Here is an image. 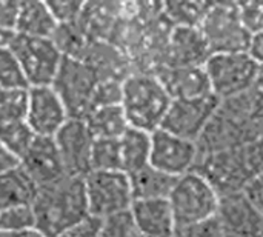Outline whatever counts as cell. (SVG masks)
I'll return each instance as SVG.
<instances>
[{
  "mask_svg": "<svg viewBox=\"0 0 263 237\" xmlns=\"http://www.w3.org/2000/svg\"><path fill=\"white\" fill-rule=\"evenodd\" d=\"M263 139V93L256 86L220 100L214 116L197 140L199 157Z\"/></svg>",
  "mask_w": 263,
  "mask_h": 237,
  "instance_id": "cell-1",
  "label": "cell"
},
{
  "mask_svg": "<svg viewBox=\"0 0 263 237\" xmlns=\"http://www.w3.org/2000/svg\"><path fill=\"white\" fill-rule=\"evenodd\" d=\"M193 171L200 173L220 197L245 193L263 174V139L200 156Z\"/></svg>",
  "mask_w": 263,
  "mask_h": 237,
  "instance_id": "cell-2",
  "label": "cell"
},
{
  "mask_svg": "<svg viewBox=\"0 0 263 237\" xmlns=\"http://www.w3.org/2000/svg\"><path fill=\"white\" fill-rule=\"evenodd\" d=\"M35 230L45 237H57L89 216L85 180L68 177L37 188L32 202Z\"/></svg>",
  "mask_w": 263,
  "mask_h": 237,
  "instance_id": "cell-3",
  "label": "cell"
},
{
  "mask_svg": "<svg viewBox=\"0 0 263 237\" xmlns=\"http://www.w3.org/2000/svg\"><path fill=\"white\" fill-rule=\"evenodd\" d=\"M173 99L153 72L133 71L122 83L120 106L131 128L154 133L160 128Z\"/></svg>",
  "mask_w": 263,
  "mask_h": 237,
  "instance_id": "cell-4",
  "label": "cell"
},
{
  "mask_svg": "<svg viewBox=\"0 0 263 237\" xmlns=\"http://www.w3.org/2000/svg\"><path fill=\"white\" fill-rule=\"evenodd\" d=\"M168 204L177 231L213 219L217 214L220 196L200 173L191 171L177 179Z\"/></svg>",
  "mask_w": 263,
  "mask_h": 237,
  "instance_id": "cell-5",
  "label": "cell"
},
{
  "mask_svg": "<svg viewBox=\"0 0 263 237\" xmlns=\"http://www.w3.org/2000/svg\"><path fill=\"white\" fill-rule=\"evenodd\" d=\"M259 65L247 52L211 54L203 63L211 94L227 100L256 86Z\"/></svg>",
  "mask_w": 263,
  "mask_h": 237,
  "instance_id": "cell-6",
  "label": "cell"
},
{
  "mask_svg": "<svg viewBox=\"0 0 263 237\" xmlns=\"http://www.w3.org/2000/svg\"><path fill=\"white\" fill-rule=\"evenodd\" d=\"M100 82L91 65L79 59L63 57L60 69L51 86L62 99L69 119L83 120L92 103V96Z\"/></svg>",
  "mask_w": 263,
  "mask_h": 237,
  "instance_id": "cell-7",
  "label": "cell"
},
{
  "mask_svg": "<svg viewBox=\"0 0 263 237\" xmlns=\"http://www.w3.org/2000/svg\"><path fill=\"white\" fill-rule=\"evenodd\" d=\"M83 180L89 216L106 221L129 211L134 200L126 173L91 171Z\"/></svg>",
  "mask_w": 263,
  "mask_h": 237,
  "instance_id": "cell-8",
  "label": "cell"
},
{
  "mask_svg": "<svg viewBox=\"0 0 263 237\" xmlns=\"http://www.w3.org/2000/svg\"><path fill=\"white\" fill-rule=\"evenodd\" d=\"M199 29L210 54L247 52L251 34L240 22L237 3H211Z\"/></svg>",
  "mask_w": 263,
  "mask_h": 237,
  "instance_id": "cell-9",
  "label": "cell"
},
{
  "mask_svg": "<svg viewBox=\"0 0 263 237\" xmlns=\"http://www.w3.org/2000/svg\"><path fill=\"white\" fill-rule=\"evenodd\" d=\"M9 49L17 57L29 88L51 86L63 62L62 52L51 39L14 34Z\"/></svg>",
  "mask_w": 263,
  "mask_h": 237,
  "instance_id": "cell-10",
  "label": "cell"
},
{
  "mask_svg": "<svg viewBox=\"0 0 263 237\" xmlns=\"http://www.w3.org/2000/svg\"><path fill=\"white\" fill-rule=\"evenodd\" d=\"M219 103L220 100L214 94L193 99H173L160 128L197 143Z\"/></svg>",
  "mask_w": 263,
  "mask_h": 237,
  "instance_id": "cell-11",
  "label": "cell"
},
{
  "mask_svg": "<svg viewBox=\"0 0 263 237\" xmlns=\"http://www.w3.org/2000/svg\"><path fill=\"white\" fill-rule=\"evenodd\" d=\"M197 159V143L174 136L162 128L151 133L149 165L156 170L173 177H180L194 170Z\"/></svg>",
  "mask_w": 263,
  "mask_h": 237,
  "instance_id": "cell-12",
  "label": "cell"
},
{
  "mask_svg": "<svg viewBox=\"0 0 263 237\" xmlns=\"http://www.w3.org/2000/svg\"><path fill=\"white\" fill-rule=\"evenodd\" d=\"M52 139L59 150L65 174L68 177L85 179L91 173V148L94 142L85 120L68 119Z\"/></svg>",
  "mask_w": 263,
  "mask_h": 237,
  "instance_id": "cell-13",
  "label": "cell"
},
{
  "mask_svg": "<svg viewBox=\"0 0 263 237\" xmlns=\"http://www.w3.org/2000/svg\"><path fill=\"white\" fill-rule=\"evenodd\" d=\"M69 116L52 86L28 88L25 122L37 137H54Z\"/></svg>",
  "mask_w": 263,
  "mask_h": 237,
  "instance_id": "cell-14",
  "label": "cell"
},
{
  "mask_svg": "<svg viewBox=\"0 0 263 237\" xmlns=\"http://www.w3.org/2000/svg\"><path fill=\"white\" fill-rule=\"evenodd\" d=\"M216 216L225 237H263V217L243 193L220 197Z\"/></svg>",
  "mask_w": 263,
  "mask_h": 237,
  "instance_id": "cell-15",
  "label": "cell"
},
{
  "mask_svg": "<svg viewBox=\"0 0 263 237\" xmlns=\"http://www.w3.org/2000/svg\"><path fill=\"white\" fill-rule=\"evenodd\" d=\"M20 167L37 187L54 184L66 176L52 137H35L22 157Z\"/></svg>",
  "mask_w": 263,
  "mask_h": 237,
  "instance_id": "cell-16",
  "label": "cell"
},
{
  "mask_svg": "<svg viewBox=\"0 0 263 237\" xmlns=\"http://www.w3.org/2000/svg\"><path fill=\"white\" fill-rule=\"evenodd\" d=\"M210 56L199 28H171L162 66H203Z\"/></svg>",
  "mask_w": 263,
  "mask_h": 237,
  "instance_id": "cell-17",
  "label": "cell"
},
{
  "mask_svg": "<svg viewBox=\"0 0 263 237\" xmlns=\"http://www.w3.org/2000/svg\"><path fill=\"white\" fill-rule=\"evenodd\" d=\"M129 217L142 237H176V222L168 199L134 200Z\"/></svg>",
  "mask_w": 263,
  "mask_h": 237,
  "instance_id": "cell-18",
  "label": "cell"
},
{
  "mask_svg": "<svg viewBox=\"0 0 263 237\" xmlns=\"http://www.w3.org/2000/svg\"><path fill=\"white\" fill-rule=\"evenodd\" d=\"M171 99H193L211 94L203 66H162L156 72Z\"/></svg>",
  "mask_w": 263,
  "mask_h": 237,
  "instance_id": "cell-19",
  "label": "cell"
},
{
  "mask_svg": "<svg viewBox=\"0 0 263 237\" xmlns=\"http://www.w3.org/2000/svg\"><path fill=\"white\" fill-rule=\"evenodd\" d=\"M131 184L133 200H156L168 199L177 179L168 176L154 167L148 165L136 173L128 174Z\"/></svg>",
  "mask_w": 263,
  "mask_h": 237,
  "instance_id": "cell-20",
  "label": "cell"
},
{
  "mask_svg": "<svg viewBox=\"0 0 263 237\" xmlns=\"http://www.w3.org/2000/svg\"><path fill=\"white\" fill-rule=\"evenodd\" d=\"M57 28L46 2H20L15 34L37 39H51Z\"/></svg>",
  "mask_w": 263,
  "mask_h": 237,
  "instance_id": "cell-21",
  "label": "cell"
},
{
  "mask_svg": "<svg viewBox=\"0 0 263 237\" xmlns=\"http://www.w3.org/2000/svg\"><path fill=\"white\" fill-rule=\"evenodd\" d=\"M37 185L25 173L22 167H17L0 176V211L12 207L32 205L37 194Z\"/></svg>",
  "mask_w": 263,
  "mask_h": 237,
  "instance_id": "cell-22",
  "label": "cell"
},
{
  "mask_svg": "<svg viewBox=\"0 0 263 237\" xmlns=\"http://www.w3.org/2000/svg\"><path fill=\"white\" fill-rule=\"evenodd\" d=\"M119 145L123 173L131 174L149 165L151 133L129 126L119 139Z\"/></svg>",
  "mask_w": 263,
  "mask_h": 237,
  "instance_id": "cell-23",
  "label": "cell"
},
{
  "mask_svg": "<svg viewBox=\"0 0 263 237\" xmlns=\"http://www.w3.org/2000/svg\"><path fill=\"white\" fill-rule=\"evenodd\" d=\"M83 120L92 139H120L129 128L120 105L96 108Z\"/></svg>",
  "mask_w": 263,
  "mask_h": 237,
  "instance_id": "cell-24",
  "label": "cell"
},
{
  "mask_svg": "<svg viewBox=\"0 0 263 237\" xmlns=\"http://www.w3.org/2000/svg\"><path fill=\"white\" fill-rule=\"evenodd\" d=\"M210 6L211 2H170L162 12L173 28H199Z\"/></svg>",
  "mask_w": 263,
  "mask_h": 237,
  "instance_id": "cell-25",
  "label": "cell"
},
{
  "mask_svg": "<svg viewBox=\"0 0 263 237\" xmlns=\"http://www.w3.org/2000/svg\"><path fill=\"white\" fill-rule=\"evenodd\" d=\"M51 40L54 42V45L57 46L63 57L79 60H83L92 43V40L88 39V35L80 29L77 23L57 25Z\"/></svg>",
  "mask_w": 263,
  "mask_h": 237,
  "instance_id": "cell-26",
  "label": "cell"
},
{
  "mask_svg": "<svg viewBox=\"0 0 263 237\" xmlns=\"http://www.w3.org/2000/svg\"><path fill=\"white\" fill-rule=\"evenodd\" d=\"M35 137L37 136L32 133V130L28 126L25 120L12 122L0 126V143L9 153H12L18 160H22V157L26 154Z\"/></svg>",
  "mask_w": 263,
  "mask_h": 237,
  "instance_id": "cell-27",
  "label": "cell"
},
{
  "mask_svg": "<svg viewBox=\"0 0 263 237\" xmlns=\"http://www.w3.org/2000/svg\"><path fill=\"white\" fill-rule=\"evenodd\" d=\"M91 171H122L119 139H94Z\"/></svg>",
  "mask_w": 263,
  "mask_h": 237,
  "instance_id": "cell-28",
  "label": "cell"
},
{
  "mask_svg": "<svg viewBox=\"0 0 263 237\" xmlns=\"http://www.w3.org/2000/svg\"><path fill=\"white\" fill-rule=\"evenodd\" d=\"M28 89H3L0 94V126L25 120Z\"/></svg>",
  "mask_w": 263,
  "mask_h": 237,
  "instance_id": "cell-29",
  "label": "cell"
},
{
  "mask_svg": "<svg viewBox=\"0 0 263 237\" xmlns=\"http://www.w3.org/2000/svg\"><path fill=\"white\" fill-rule=\"evenodd\" d=\"M0 88L2 89H28V82L25 72L14 56L8 48L0 49Z\"/></svg>",
  "mask_w": 263,
  "mask_h": 237,
  "instance_id": "cell-30",
  "label": "cell"
},
{
  "mask_svg": "<svg viewBox=\"0 0 263 237\" xmlns=\"http://www.w3.org/2000/svg\"><path fill=\"white\" fill-rule=\"evenodd\" d=\"M29 230H35V216L31 205L0 211V233H23Z\"/></svg>",
  "mask_w": 263,
  "mask_h": 237,
  "instance_id": "cell-31",
  "label": "cell"
},
{
  "mask_svg": "<svg viewBox=\"0 0 263 237\" xmlns=\"http://www.w3.org/2000/svg\"><path fill=\"white\" fill-rule=\"evenodd\" d=\"M122 83L120 80H100L92 96L91 111L102 106L120 105L122 102ZM89 111V113H91Z\"/></svg>",
  "mask_w": 263,
  "mask_h": 237,
  "instance_id": "cell-32",
  "label": "cell"
},
{
  "mask_svg": "<svg viewBox=\"0 0 263 237\" xmlns=\"http://www.w3.org/2000/svg\"><path fill=\"white\" fill-rule=\"evenodd\" d=\"M52 17L55 19L57 25H71V23H77L85 2H74V0H68V2H46Z\"/></svg>",
  "mask_w": 263,
  "mask_h": 237,
  "instance_id": "cell-33",
  "label": "cell"
},
{
  "mask_svg": "<svg viewBox=\"0 0 263 237\" xmlns=\"http://www.w3.org/2000/svg\"><path fill=\"white\" fill-rule=\"evenodd\" d=\"M242 25L250 34L263 31V2L237 3Z\"/></svg>",
  "mask_w": 263,
  "mask_h": 237,
  "instance_id": "cell-34",
  "label": "cell"
},
{
  "mask_svg": "<svg viewBox=\"0 0 263 237\" xmlns=\"http://www.w3.org/2000/svg\"><path fill=\"white\" fill-rule=\"evenodd\" d=\"M133 233H134V227L128 211L103 221V227L100 230L99 237H131Z\"/></svg>",
  "mask_w": 263,
  "mask_h": 237,
  "instance_id": "cell-35",
  "label": "cell"
},
{
  "mask_svg": "<svg viewBox=\"0 0 263 237\" xmlns=\"http://www.w3.org/2000/svg\"><path fill=\"white\" fill-rule=\"evenodd\" d=\"M176 237H225L222 227L219 224L217 216H214L213 219H208L205 222L186 227V228H180L176 231Z\"/></svg>",
  "mask_w": 263,
  "mask_h": 237,
  "instance_id": "cell-36",
  "label": "cell"
},
{
  "mask_svg": "<svg viewBox=\"0 0 263 237\" xmlns=\"http://www.w3.org/2000/svg\"><path fill=\"white\" fill-rule=\"evenodd\" d=\"M102 227H103V221L88 216L86 219L69 227L57 237H99Z\"/></svg>",
  "mask_w": 263,
  "mask_h": 237,
  "instance_id": "cell-37",
  "label": "cell"
},
{
  "mask_svg": "<svg viewBox=\"0 0 263 237\" xmlns=\"http://www.w3.org/2000/svg\"><path fill=\"white\" fill-rule=\"evenodd\" d=\"M18 9H20V2H2L0 0V28L2 29L15 32Z\"/></svg>",
  "mask_w": 263,
  "mask_h": 237,
  "instance_id": "cell-38",
  "label": "cell"
},
{
  "mask_svg": "<svg viewBox=\"0 0 263 237\" xmlns=\"http://www.w3.org/2000/svg\"><path fill=\"white\" fill-rule=\"evenodd\" d=\"M263 217V174H260L243 193Z\"/></svg>",
  "mask_w": 263,
  "mask_h": 237,
  "instance_id": "cell-39",
  "label": "cell"
},
{
  "mask_svg": "<svg viewBox=\"0 0 263 237\" xmlns=\"http://www.w3.org/2000/svg\"><path fill=\"white\" fill-rule=\"evenodd\" d=\"M247 54L259 66H263V31L251 34L250 43H248V48H247Z\"/></svg>",
  "mask_w": 263,
  "mask_h": 237,
  "instance_id": "cell-40",
  "label": "cell"
},
{
  "mask_svg": "<svg viewBox=\"0 0 263 237\" xmlns=\"http://www.w3.org/2000/svg\"><path fill=\"white\" fill-rule=\"evenodd\" d=\"M20 167V160L0 143V176Z\"/></svg>",
  "mask_w": 263,
  "mask_h": 237,
  "instance_id": "cell-41",
  "label": "cell"
},
{
  "mask_svg": "<svg viewBox=\"0 0 263 237\" xmlns=\"http://www.w3.org/2000/svg\"><path fill=\"white\" fill-rule=\"evenodd\" d=\"M0 237H45L37 230H29L23 233H0Z\"/></svg>",
  "mask_w": 263,
  "mask_h": 237,
  "instance_id": "cell-42",
  "label": "cell"
},
{
  "mask_svg": "<svg viewBox=\"0 0 263 237\" xmlns=\"http://www.w3.org/2000/svg\"><path fill=\"white\" fill-rule=\"evenodd\" d=\"M14 34H15V32L5 31V29H2V28H0V49H2V48H8V46H9V43H11V40H12Z\"/></svg>",
  "mask_w": 263,
  "mask_h": 237,
  "instance_id": "cell-43",
  "label": "cell"
},
{
  "mask_svg": "<svg viewBox=\"0 0 263 237\" xmlns=\"http://www.w3.org/2000/svg\"><path fill=\"white\" fill-rule=\"evenodd\" d=\"M256 88L260 89L263 93V66L259 68V74H257V80H256Z\"/></svg>",
  "mask_w": 263,
  "mask_h": 237,
  "instance_id": "cell-44",
  "label": "cell"
},
{
  "mask_svg": "<svg viewBox=\"0 0 263 237\" xmlns=\"http://www.w3.org/2000/svg\"><path fill=\"white\" fill-rule=\"evenodd\" d=\"M131 237H142V236H139V234L136 233V230H134V233H133V236H131Z\"/></svg>",
  "mask_w": 263,
  "mask_h": 237,
  "instance_id": "cell-45",
  "label": "cell"
},
{
  "mask_svg": "<svg viewBox=\"0 0 263 237\" xmlns=\"http://www.w3.org/2000/svg\"><path fill=\"white\" fill-rule=\"evenodd\" d=\"M2 91H3V89H2V88H0V94H2Z\"/></svg>",
  "mask_w": 263,
  "mask_h": 237,
  "instance_id": "cell-46",
  "label": "cell"
}]
</instances>
